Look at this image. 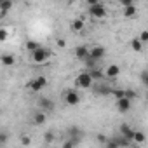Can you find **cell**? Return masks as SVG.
Instances as JSON below:
<instances>
[{"label": "cell", "mask_w": 148, "mask_h": 148, "mask_svg": "<svg viewBox=\"0 0 148 148\" xmlns=\"http://www.w3.org/2000/svg\"><path fill=\"white\" fill-rule=\"evenodd\" d=\"M89 14L94 19H105L108 16V9L99 0H89Z\"/></svg>", "instance_id": "obj_1"}, {"label": "cell", "mask_w": 148, "mask_h": 148, "mask_svg": "<svg viewBox=\"0 0 148 148\" xmlns=\"http://www.w3.org/2000/svg\"><path fill=\"white\" fill-rule=\"evenodd\" d=\"M73 86H75V89H91L94 86V80L89 75V71H82V73H79V75L75 77Z\"/></svg>", "instance_id": "obj_2"}, {"label": "cell", "mask_w": 148, "mask_h": 148, "mask_svg": "<svg viewBox=\"0 0 148 148\" xmlns=\"http://www.w3.org/2000/svg\"><path fill=\"white\" fill-rule=\"evenodd\" d=\"M80 94H79V91L77 89H66V91H63V101L68 105V106H77L79 103H80Z\"/></svg>", "instance_id": "obj_3"}, {"label": "cell", "mask_w": 148, "mask_h": 148, "mask_svg": "<svg viewBox=\"0 0 148 148\" xmlns=\"http://www.w3.org/2000/svg\"><path fill=\"white\" fill-rule=\"evenodd\" d=\"M51 56H52V52H51L49 49L40 47L38 51H35V52L32 54V61H33V63H37V64H42V63L49 61V59H51Z\"/></svg>", "instance_id": "obj_4"}, {"label": "cell", "mask_w": 148, "mask_h": 148, "mask_svg": "<svg viewBox=\"0 0 148 148\" xmlns=\"http://www.w3.org/2000/svg\"><path fill=\"white\" fill-rule=\"evenodd\" d=\"M105 56H106V49L103 45H92V47H89V58L87 59H91L92 63L101 61Z\"/></svg>", "instance_id": "obj_5"}, {"label": "cell", "mask_w": 148, "mask_h": 148, "mask_svg": "<svg viewBox=\"0 0 148 148\" xmlns=\"http://www.w3.org/2000/svg\"><path fill=\"white\" fill-rule=\"evenodd\" d=\"M47 77L45 75H38V77H35V79H32L30 82H28V87L33 91V92H40L45 86H47Z\"/></svg>", "instance_id": "obj_6"}, {"label": "cell", "mask_w": 148, "mask_h": 148, "mask_svg": "<svg viewBox=\"0 0 148 148\" xmlns=\"http://www.w3.org/2000/svg\"><path fill=\"white\" fill-rule=\"evenodd\" d=\"M103 77L105 79H117V77H120V66L119 64H108L103 70Z\"/></svg>", "instance_id": "obj_7"}, {"label": "cell", "mask_w": 148, "mask_h": 148, "mask_svg": "<svg viewBox=\"0 0 148 148\" xmlns=\"http://www.w3.org/2000/svg\"><path fill=\"white\" fill-rule=\"evenodd\" d=\"M38 108H40V112L47 113V112H54L56 110V105L49 98H38Z\"/></svg>", "instance_id": "obj_8"}, {"label": "cell", "mask_w": 148, "mask_h": 148, "mask_svg": "<svg viewBox=\"0 0 148 148\" xmlns=\"http://www.w3.org/2000/svg\"><path fill=\"white\" fill-rule=\"evenodd\" d=\"M119 132H120V136L124 138V139H127L129 143H132V136H134V129H131V125L129 124H120V127H119Z\"/></svg>", "instance_id": "obj_9"}, {"label": "cell", "mask_w": 148, "mask_h": 148, "mask_svg": "<svg viewBox=\"0 0 148 148\" xmlns=\"http://www.w3.org/2000/svg\"><path fill=\"white\" fill-rule=\"evenodd\" d=\"M0 63L4 66H14L16 64V56L11 54V52H4V54H0Z\"/></svg>", "instance_id": "obj_10"}, {"label": "cell", "mask_w": 148, "mask_h": 148, "mask_svg": "<svg viewBox=\"0 0 148 148\" xmlns=\"http://www.w3.org/2000/svg\"><path fill=\"white\" fill-rule=\"evenodd\" d=\"M75 58L80 59V61H87V58H89V47H86V45L75 47Z\"/></svg>", "instance_id": "obj_11"}, {"label": "cell", "mask_w": 148, "mask_h": 148, "mask_svg": "<svg viewBox=\"0 0 148 148\" xmlns=\"http://www.w3.org/2000/svg\"><path fill=\"white\" fill-rule=\"evenodd\" d=\"M92 89H94V92L99 94V96H108V94L112 92V87H108L106 84H94Z\"/></svg>", "instance_id": "obj_12"}, {"label": "cell", "mask_w": 148, "mask_h": 148, "mask_svg": "<svg viewBox=\"0 0 148 148\" xmlns=\"http://www.w3.org/2000/svg\"><path fill=\"white\" fill-rule=\"evenodd\" d=\"M117 110H119L120 113H127V112L131 110V101H129V99H125V98L117 99Z\"/></svg>", "instance_id": "obj_13"}, {"label": "cell", "mask_w": 148, "mask_h": 148, "mask_svg": "<svg viewBox=\"0 0 148 148\" xmlns=\"http://www.w3.org/2000/svg\"><path fill=\"white\" fill-rule=\"evenodd\" d=\"M47 122V113H44V112H35L33 113V124L35 125H44Z\"/></svg>", "instance_id": "obj_14"}, {"label": "cell", "mask_w": 148, "mask_h": 148, "mask_svg": "<svg viewBox=\"0 0 148 148\" xmlns=\"http://www.w3.org/2000/svg\"><path fill=\"white\" fill-rule=\"evenodd\" d=\"M136 14H138V9H136V5H134V4H132V5H129V7H124V11H122V16H124V18H127V19L136 18Z\"/></svg>", "instance_id": "obj_15"}, {"label": "cell", "mask_w": 148, "mask_h": 148, "mask_svg": "<svg viewBox=\"0 0 148 148\" xmlns=\"http://www.w3.org/2000/svg\"><path fill=\"white\" fill-rule=\"evenodd\" d=\"M11 9H12L11 0H0V16H5Z\"/></svg>", "instance_id": "obj_16"}, {"label": "cell", "mask_w": 148, "mask_h": 148, "mask_svg": "<svg viewBox=\"0 0 148 148\" xmlns=\"http://www.w3.org/2000/svg\"><path fill=\"white\" fill-rule=\"evenodd\" d=\"M146 141V136L143 131H134V136H132V145H143Z\"/></svg>", "instance_id": "obj_17"}, {"label": "cell", "mask_w": 148, "mask_h": 148, "mask_svg": "<svg viewBox=\"0 0 148 148\" xmlns=\"http://www.w3.org/2000/svg\"><path fill=\"white\" fill-rule=\"evenodd\" d=\"M71 30L73 32H82L84 30V19H79V18L73 19L71 21Z\"/></svg>", "instance_id": "obj_18"}, {"label": "cell", "mask_w": 148, "mask_h": 148, "mask_svg": "<svg viewBox=\"0 0 148 148\" xmlns=\"http://www.w3.org/2000/svg\"><path fill=\"white\" fill-rule=\"evenodd\" d=\"M40 47H42V45H40L38 42H35V40H28V42H26V51L32 52V54H33L35 51H38Z\"/></svg>", "instance_id": "obj_19"}, {"label": "cell", "mask_w": 148, "mask_h": 148, "mask_svg": "<svg viewBox=\"0 0 148 148\" xmlns=\"http://www.w3.org/2000/svg\"><path fill=\"white\" fill-rule=\"evenodd\" d=\"M9 37H11V32H9V28H7V26H0V42H5V40H9Z\"/></svg>", "instance_id": "obj_20"}, {"label": "cell", "mask_w": 148, "mask_h": 148, "mask_svg": "<svg viewBox=\"0 0 148 148\" xmlns=\"http://www.w3.org/2000/svg\"><path fill=\"white\" fill-rule=\"evenodd\" d=\"M131 49H132L134 52H141V51H143V44H141L138 38H132V40H131Z\"/></svg>", "instance_id": "obj_21"}, {"label": "cell", "mask_w": 148, "mask_h": 148, "mask_svg": "<svg viewBox=\"0 0 148 148\" xmlns=\"http://www.w3.org/2000/svg\"><path fill=\"white\" fill-rule=\"evenodd\" d=\"M54 139H56V134H54L52 131H45V132H44V141H45L47 145L54 143Z\"/></svg>", "instance_id": "obj_22"}, {"label": "cell", "mask_w": 148, "mask_h": 148, "mask_svg": "<svg viewBox=\"0 0 148 148\" xmlns=\"http://www.w3.org/2000/svg\"><path fill=\"white\" fill-rule=\"evenodd\" d=\"M124 98L129 99V101H132L134 98H138V92L132 91V89H124Z\"/></svg>", "instance_id": "obj_23"}, {"label": "cell", "mask_w": 148, "mask_h": 148, "mask_svg": "<svg viewBox=\"0 0 148 148\" xmlns=\"http://www.w3.org/2000/svg\"><path fill=\"white\" fill-rule=\"evenodd\" d=\"M110 94L115 96V99H122V98H124V89H112Z\"/></svg>", "instance_id": "obj_24"}, {"label": "cell", "mask_w": 148, "mask_h": 148, "mask_svg": "<svg viewBox=\"0 0 148 148\" xmlns=\"http://www.w3.org/2000/svg\"><path fill=\"white\" fill-rule=\"evenodd\" d=\"M103 148H119V146H117V143L113 141V138H108V139L105 141V145H103Z\"/></svg>", "instance_id": "obj_25"}, {"label": "cell", "mask_w": 148, "mask_h": 148, "mask_svg": "<svg viewBox=\"0 0 148 148\" xmlns=\"http://www.w3.org/2000/svg\"><path fill=\"white\" fill-rule=\"evenodd\" d=\"M138 40H139V42H141V44H143V45H145V44H148V32H146V30H143V32H141V35H139V38H138Z\"/></svg>", "instance_id": "obj_26"}, {"label": "cell", "mask_w": 148, "mask_h": 148, "mask_svg": "<svg viewBox=\"0 0 148 148\" xmlns=\"http://www.w3.org/2000/svg\"><path fill=\"white\" fill-rule=\"evenodd\" d=\"M141 84H143V86H148V71H146V70L141 71Z\"/></svg>", "instance_id": "obj_27"}, {"label": "cell", "mask_w": 148, "mask_h": 148, "mask_svg": "<svg viewBox=\"0 0 148 148\" xmlns=\"http://www.w3.org/2000/svg\"><path fill=\"white\" fill-rule=\"evenodd\" d=\"M77 145L73 143V141H70V139H64L63 141V145H61V148H75Z\"/></svg>", "instance_id": "obj_28"}, {"label": "cell", "mask_w": 148, "mask_h": 148, "mask_svg": "<svg viewBox=\"0 0 148 148\" xmlns=\"http://www.w3.org/2000/svg\"><path fill=\"white\" fill-rule=\"evenodd\" d=\"M7 141H9V134L2 131V132H0V145H5Z\"/></svg>", "instance_id": "obj_29"}, {"label": "cell", "mask_w": 148, "mask_h": 148, "mask_svg": "<svg viewBox=\"0 0 148 148\" xmlns=\"http://www.w3.org/2000/svg\"><path fill=\"white\" fill-rule=\"evenodd\" d=\"M21 143H23V145H25V146H28V145H30V143H32V138H30V136H26V134H25V136H21Z\"/></svg>", "instance_id": "obj_30"}, {"label": "cell", "mask_w": 148, "mask_h": 148, "mask_svg": "<svg viewBox=\"0 0 148 148\" xmlns=\"http://www.w3.org/2000/svg\"><path fill=\"white\" fill-rule=\"evenodd\" d=\"M134 2H132V0H120V5L122 7H129V5H132Z\"/></svg>", "instance_id": "obj_31"}, {"label": "cell", "mask_w": 148, "mask_h": 148, "mask_svg": "<svg viewBox=\"0 0 148 148\" xmlns=\"http://www.w3.org/2000/svg\"><path fill=\"white\" fill-rule=\"evenodd\" d=\"M58 45H59V47H63V45H64V40H61V38H59V40H58Z\"/></svg>", "instance_id": "obj_32"}, {"label": "cell", "mask_w": 148, "mask_h": 148, "mask_svg": "<svg viewBox=\"0 0 148 148\" xmlns=\"http://www.w3.org/2000/svg\"><path fill=\"white\" fill-rule=\"evenodd\" d=\"M0 115H2V110H0Z\"/></svg>", "instance_id": "obj_33"}, {"label": "cell", "mask_w": 148, "mask_h": 148, "mask_svg": "<svg viewBox=\"0 0 148 148\" xmlns=\"http://www.w3.org/2000/svg\"><path fill=\"white\" fill-rule=\"evenodd\" d=\"M0 148H2V145H0Z\"/></svg>", "instance_id": "obj_34"}]
</instances>
